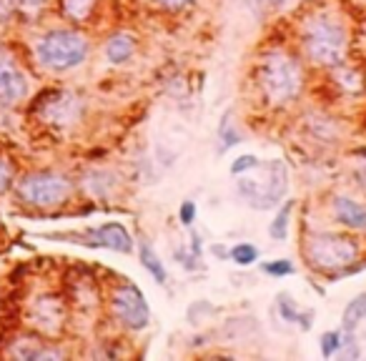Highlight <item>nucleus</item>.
I'll list each match as a JSON object with an SVG mask.
<instances>
[{"label": "nucleus", "instance_id": "obj_2", "mask_svg": "<svg viewBox=\"0 0 366 361\" xmlns=\"http://www.w3.org/2000/svg\"><path fill=\"white\" fill-rule=\"evenodd\" d=\"M256 83L271 108H286L303 91V68L294 53L284 48L263 51L256 65Z\"/></svg>", "mask_w": 366, "mask_h": 361}, {"label": "nucleus", "instance_id": "obj_25", "mask_svg": "<svg viewBox=\"0 0 366 361\" xmlns=\"http://www.w3.org/2000/svg\"><path fill=\"white\" fill-rule=\"evenodd\" d=\"M263 274H269V276H276V279H281V276H289L294 274V264L289 261V258H276V261H269V264H263L261 266Z\"/></svg>", "mask_w": 366, "mask_h": 361}, {"label": "nucleus", "instance_id": "obj_20", "mask_svg": "<svg viewBox=\"0 0 366 361\" xmlns=\"http://www.w3.org/2000/svg\"><path fill=\"white\" fill-rule=\"evenodd\" d=\"M51 0H20L18 8V23H40V18L46 15Z\"/></svg>", "mask_w": 366, "mask_h": 361}, {"label": "nucleus", "instance_id": "obj_19", "mask_svg": "<svg viewBox=\"0 0 366 361\" xmlns=\"http://www.w3.org/2000/svg\"><path fill=\"white\" fill-rule=\"evenodd\" d=\"M279 311H281V319L289 321V324H298L301 329H311V311H298L296 301H294L289 293H279Z\"/></svg>", "mask_w": 366, "mask_h": 361}, {"label": "nucleus", "instance_id": "obj_32", "mask_svg": "<svg viewBox=\"0 0 366 361\" xmlns=\"http://www.w3.org/2000/svg\"><path fill=\"white\" fill-rule=\"evenodd\" d=\"M296 3H301V0H279V11H284V8H294Z\"/></svg>", "mask_w": 366, "mask_h": 361}, {"label": "nucleus", "instance_id": "obj_11", "mask_svg": "<svg viewBox=\"0 0 366 361\" xmlns=\"http://www.w3.org/2000/svg\"><path fill=\"white\" fill-rule=\"evenodd\" d=\"M8 356L13 359H23V361H46V359H63L65 351L61 349L53 341H46V338L35 336V334H28V336L13 338L8 341Z\"/></svg>", "mask_w": 366, "mask_h": 361}, {"label": "nucleus", "instance_id": "obj_26", "mask_svg": "<svg viewBox=\"0 0 366 361\" xmlns=\"http://www.w3.org/2000/svg\"><path fill=\"white\" fill-rule=\"evenodd\" d=\"M18 8L20 0H0V25L18 23Z\"/></svg>", "mask_w": 366, "mask_h": 361}, {"label": "nucleus", "instance_id": "obj_7", "mask_svg": "<svg viewBox=\"0 0 366 361\" xmlns=\"http://www.w3.org/2000/svg\"><path fill=\"white\" fill-rule=\"evenodd\" d=\"M30 115L51 128L75 126L83 115V103L68 88H48L30 103Z\"/></svg>", "mask_w": 366, "mask_h": 361}, {"label": "nucleus", "instance_id": "obj_5", "mask_svg": "<svg viewBox=\"0 0 366 361\" xmlns=\"http://www.w3.org/2000/svg\"><path fill=\"white\" fill-rule=\"evenodd\" d=\"M261 176H251V173H244V176H236V186H239V194L251 203L258 211H269V208L279 206L284 196L289 191V168L284 160H266L258 166Z\"/></svg>", "mask_w": 366, "mask_h": 361}, {"label": "nucleus", "instance_id": "obj_30", "mask_svg": "<svg viewBox=\"0 0 366 361\" xmlns=\"http://www.w3.org/2000/svg\"><path fill=\"white\" fill-rule=\"evenodd\" d=\"M196 213H198V208H196L194 201H183L181 208H178V221H181V224L186 226V229H189V226H194Z\"/></svg>", "mask_w": 366, "mask_h": 361}, {"label": "nucleus", "instance_id": "obj_4", "mask_svg": "<svg viewBox=\"0 0 366 361\" xmlns=\"http://www.w3.org/2000/svg\"><path fill=\"white\" fill-rule=\"evenodd\" d=\"M11 191L23 206L35 208V211H56L70 201L73 181L68 173L56 171V168H33L18 176Z\"/></svg>", "mask_w": 366, "mask_h": 361}, {"label": "nucleus", "instance_id": "obj_1", "mask_svg": "<svg viewBox=\"0 0 366 361\" xmlns=\"http://www.w3.org/2000/svg\"><path fill=\"white\" fill-rule=\"evenodd\" d=\"M301 51L321 68L341 65L349 53V33L341 18L329 8L311 11L301 23Z\"/></svg>", "mask_w": 366, "mask_h": 361}, {"label": "nucleus", "instance_id": "obj_28", "mask_svg": "<svg viewBox=\"0 0 366 361\" xmlns=\"http://www.w3.org/2000/svg\"><path fill=\"white\" fill-rule=\"evenodd\" d=\"M246 6L256 18H269L274 11H279V0H246Z\"/></svg>", "mask_w": 366, "mask_h": 361}, {"label": "nucleus", "instance_id": "obj_9", "mask_svg": "<svg viewBox=\"0 0 366 361\" xmlns=\"http://www.w3.org/2000/svg\"><path fill=\"white\" fill-rule=\"evenodd\" d=\"M30 96V78L15 56L0 51V108H18Z\"/></svg>", "mask_w": 366, "mask_h": 361}, {"label": "nucleus", "instance_id": "obj_31", "mask_svg": "<svg viewBox=\"0 0 366 361\" xmlns=\"http://www.w3.org/2000/svg\"><path fill=\"white\" fill-rule=\"evenodd\" d=\"M191 0H158L160 8H166V11H178V8L189 6Z\"/></svg>", "mask_w": 366, "mask_h": 361}, {"label": "nucleus", "instance_id": "obj_15", "mask_svg": "<svg viewBox=\"0 0 366 361\" xmlns=\"http://www.w3.org/2000/svg\"><path fill=\"white\" fill-rule=\"evenodd\" d=\"M61 15L73 25H86L91 23V18L96 15L98 0H58Z\"/></svg>", "mask_w": 366, "mask_h": 361}, {"label": "nucleus", "instance_id": "obj_14", "mask_svg": "<svg viewBox=\"0 0 366 361\" xmlns=\"http://www.w3.org/2000/svg\"><path fill=\"white\" fill-rule=\"evenodd\" d=\"M103 53H106V61L113 65H120L131 61L133 53H136V38L131 33H115L106 40L103 46Z\"/></svg>", "mask_w": 366, "mask_h": 361}, {"label": "nucleus", "instance_id": "obj_13", "mask_svg": "<svg viewBox=\"0 0 366 361\" xmlns=\"http://www.w3.org/2000/svg\"><path fill=\"white\" fill-rule=\"evenodd\" d=\"M334 216L341 226L354 231H364L366 229V206L359 203L351 196H336L334 198Z\"/></svg>", "mask_w": 366, "mask_h": 361}, {"label": "nucleus", "instance_id": "obj_21", "mask_svg": "<svg viewBox=\"0 0 366 361\" xmlns=\"http://www.w3.org/2000/svg\"><path fill=\"white\" fill-rule=\"evenodd\" d=\"M291 211H294V201H289V203H284V206L279 208L276 218L271 221L269 236H271L274 241H284V239L289 236V224H291Z\"/></svg>", "mask_w": 366, "mask_h": 361}, {"label": "nucleus", "instance_id": "obj_6", "mask_svg": "<svg viewBox=\"0 0 366 361\" xmlns=\"http://www.w3.org/2000/svg\"><path fill=\"white\" fill-rule=\"evenodd\" d=\"M303 253H306V261L316 271L334 274V271L349 269L351 264H356L361 256V246L359 241L351 239V236L321 231V234H311L306 239Z\"/></svg>", "mask_w": 366, "mask_h": 361}, {"label": "nucleus", "instance_id": "obj_17", "mask_svg": "<svg viewBox=\"0 0 366 361\" xmlns=\"http://www.w3.org/2000/svg\"><path fill=\"white\" fill-rule=\"evenodd\" d=\"M361 321H366V291L359 293V296H354L349 304H346L343 316H341V329L343 331L354 334L356 329H359Z\"/></svg>", "mask_w": 366, "mask_h": 361}, {"label": "nucleus", "instance_id": "obj_23", "mask_svg": "<svg viewBox=\"0 0 366 361\" xmlns=\"http://www.w3.org/2000/svg\"><path fill=\"white\" fill-rule=\"evenodd\" d=\"M218 138H221V148H231V146L241 144V133L231 123V110H226L221 118V126H218Z\"/></svg>", "mask_w": 366, "mask_h": 361}, {"label": "nucleus", "instance_id": "obj_29", "mask_svg": "<svg viewBox=\"0 0 366 361\" xmlns=\"http://www.w3.org/2000/svg\"><path fill=\"white\" fill-rule=\"evenodd\" d=\"M15 184V173H13V166L8 163L3 156H0V194H6V191L13 189Z\"/></svg>", "mask_w": 366, "mask_h": 361}, {"label": "nucleus", "instance_id": "obj_27", "mask_svg": "<svg viewBox=\"0 0 366 361\" xmlns=\"http://www.w3.org/2000/svg\"><path fill=\"white\" fill-rule=\"evenodd\" d=\"M258 163H261V160H258L256 156H251V153L239 156V158L231 163V173H234V176H244V173H248V171H256Z\"/></svg>", "mask_w": 366, "mask_h": 361}, {"label": "nucleus", "instance_id": "obj_24", "mask_svg": "<svg viewBox=\"0 0 366 361\" xmlns=\"http://www.w3.org/2000/svg\"><path fill=\"white\" fill-rule=\"evenodd\" d=\"M341 346H343V338L339 331H327L321 336V356H324V359L336 356L339 351H341Z\"/></svg>", "mask_w": 366, "mask_h": 361}, {"label": "nucleus", "instance_id": "obj_12", "mask_svg": "<svg viewBox=\"0 0 366 361\" xmlns=\"http://www.w3.org/2000/svg\"><path fill=\"white\" fill-rule=\"evenodd\" d=\"M80 239H86L83 243H88V246L111 248V251H118V253H131L133 251V236L128 234L126 226L118 224V221H111V224L98 226V229L83 231Z\"/></svg>", "mask_w": 366, "mask_h": 361}, {"label": "nucleus", "instance_id": "obj_18", "mask_svg": "<svg viewBox=\"0 0 366 361\" xmlns=\"http://www.w3.org/2000/svg\"><path fill=\"white\" fill-rule=\"evenodd\" d=\"M138 253H141L144 269L153 276L156 284H166V266H163V261L158 258V253L153 251V246H151L149 241H141V243H138Z\"/></svg>", "mask_w": 366, "mask_h": 361}, {"label": "nucleus", "instance_id": "obj_3", "mask_svg": "<svg viewBox=\"0 0 366 361\" xmlns=\"http://www.w3.org/2000/svg\"><path fill=\"white\" fill-rule=\"evenodd\" d=\"M91 43L78 28H51L33 43V58L51 73H68L86 63Z\"/></svg>", "mask_w": 366, "mask_h": 361}, {"label": "nucleus", "instance_id": "obj_16", "mask_svg": "<svg viewBox=\"0 0 366 361\" xmlns=\"http://www.w3.org/2000/svg\"><path fill=\"white\" fill-rule=\"evenodd\" d=\"M83 189L91 196H98V198H106L108 194H113L115 189V176L108 171H88L83 176Z\"/></svg>", "mask_w": 366, "mask_h": 361}, {"label": "nucleus", "instance_id": "obj_10", "mask_svg": "<svg viewBox=\"0 0 366 361\" xmlns=\"http://www.w3.org/2000/svg\"><path fill=\"white\" fill-rule=\"evenodd\" d=\"M28 324L40 334V336H58L65 327V301L56 293H43L33 298L28 306Z\"/></svg>", "mask_w": 366, "mask_h": 361}, {"label": "nucleus", "instance_id": "obj_8", "mask_svg": "<svg viewBox=\"0 0 366 361\" xmlns=\"http://www.w3.org/2000/svg\"><path fill=\"white\" fill-rule=\"evenodd\" d=\"M111 314L128 331H144L151 324V309L136 284H120L111 293Z\"/></svg>", "mask_w": 366, "mask_h": 361}, {"label": "nucleus", "instance_id": "obj_33", "mask_svg": "<svg viewBox=\"0 0 366 361\" xmlns=\"http://www.w3.org/2000/svg\"><path fill=\"white\" fill-rule=\"evenodd\" d=\"M0 226H3V216H0Z\"/></svg>", "mask_w": 366, "mask_h": 361}, {"label": "nucleus", "instance_id": "obj_22", "mask_svg": "<svg viewBox=\"0 0 366 361\" xmlns=\"http://www.w3.org/2000/svg\"><path fill=\"white\" fill-rule=\"evenodd\" d=\"M229 256L236 266H251L258 261V248L253 246V243H248V241H244V243H236V246L231 248Z\"/></svg>", "mask_w": 366, "mask_h": 361}]
</instances>
